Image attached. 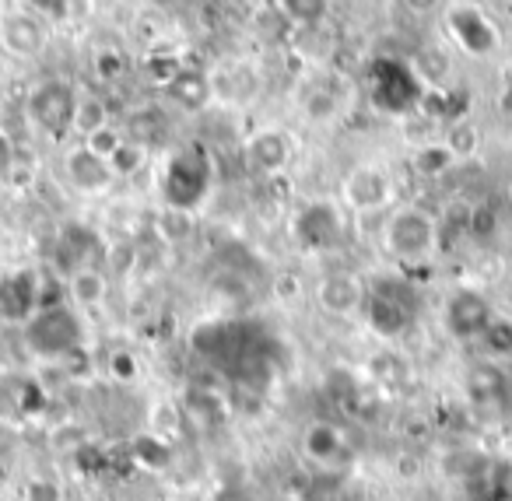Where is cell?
<instances>
[{
	"label": "cell",
	"instance_id": "1",
	"mask_svg": "<svg viewBox=\"0 0 512 501\" xmlns=\"http://www.w3.org/2000/svg\"><path fill=\"white\" fill-rule=\"evenodd\" d=\"M214 183V162L204 144H183L169 155L162 169V200L176 211H197Z\"/></svg>",
	"mask_w": 512,
	"mask_h": 501
},
{
	"label": "cell",
	"instance_id": "2",
	"mask_svg": "<svg viewBox=\"0 0 512 501\" xmlns=\"http://www.w3.org/2000/svg\"><path fill=\"white\" fill-rule=\"evenodd\" d=\"M25 344L43 361H67L71 354L85 351V319L71 305H43L25 323Z\"/></svg>",
	"mask_w": 512,
	"mask_h": 501
},
{
	"label": "cell",
	"instance_id": "3",
	"mask_svg": "<svg viewBox=\"0 0 512 501\" xmlns=\"http://www.w3.org/2000/svg\"><path fill=\"white\" fill-rule=\"evenodd\" d=\"M414 312H418V298L414 288L397 277H379L369 284V295L362 305V319L376 340H400L414 326Z\"/></svg>",
	"mask_w": 512,
	"mask_h": 501
},
{
	"label": "cell",
	"instance_id": "4",
	"mask_svg": "<svg viewBox=\"0 0 512 501\" xmlns=\"http://www.w3.org/2000/svg\"><path fill=\"white\" fill-rule=\"evenodd\" d=\"M365 88H369V102L379 109V113L390 116H404L411 109H421V99H425V81L418 78L407 60L397 57H376L365 71Z\"/></svg>",
	"mask_w": 512,
	"mask_h": 501
},
{
	"label": "cell",
	"instance_id": "5",
	"mask_svg": "<svg viewBox=\"0 0 512 501\" xmlns=\"http://www.w3.org/2000/svg\"><path fill=\"white\" fill-rule=\"evenodd\" d=\"M383 249L404 267H421L439 249V225L421 207H397L383 225Z\"/></svg>",
	"mask_w": 512,
	"mask_h": 501
},
{
	"label": "cell",
	"instance_id": "6",
	"mask_svg": "<svg viewBox=\"0 0 512 501\" xmlns=\"http://www.w3.org/2000/svg\"><path fill=\"white\" fill-rule=\"evenodd\" d=\"M442 25H446L449 39L460 46L467 57H491L498 50V29L488 18V11H481L470 0H453L446 11H442Z\"/></svg>",
	"mask_w": 512,
	"mask_h": 501
},
{
	"label": "cell",
	"instance_id": "7",
	"mask_svg": "<svg viewBox=\"0 0 512 501\" xmlns=\"http://www.w3.org/2000/svg\"><path fill=\"white\" fill-rule=\"evenodd\" d=\"M78 88L71 81H43L36 92L29 95L25 109H29V120L36 123L43 134L50 137H64L74 130V113H78Z\"/></svg>",
	"mask_w": 512,
	"mask_h": 501
},
{
	"label": "cell",
	"instance_id": "8",
	"mask_svg": "<svg viewBox=\"0 0 512 501\" xmlns=\"http://www.w3.org/2000/svg\"><path fill=\"white\" fill-rule=\"evenodd\" d=\"M292 239L306 253H330L344 239V214L334 200H309L295 211Z\"/></svg>",
	"mask_w": 512,
	"mask_h": 501
},
{
	"label": "cell",
	"instance_id": "9",
	"mask_svg": "<svg viewBox=\"0 0 512 501\" xmlns=\"http://www.w3.org/2000/svg\"><path fill=\"white\" fill-rule=\"evenodd\" d=\"M495 316L498 312H495V305H491V298L477 288H456V291H449L446 302H442V326H446L449 337L463 340V344L481 340Z\"/></svg>",
	"mask_w": 512,
	"mask_h": 501
},
{
	"label": "cell",
	"instance_id": "10",
	"mask_svg": "<svg viewBox=\"0 0 512 501\" xmlns=\"http://www.w3.org/2000/svg\"><path fill=\"white\" fill-rule=\"evenodd\" d=\"M242 158H246V169L253 172V176H264V179L281 176L295 158V141H292L288 130L264 127V130H256V134L246 141Z\"/></svg>",
	"mask_w": 512,
	"mask_h": 501
},
{
	"label": "cell",
	"instance_id": "11",
	"mask_svg": "<svg viewBox=\"0 0 512 501\" xmlns=\"http://www.w3.org/2000/svg\"><path fill=\"white\" fill-rule=\"evenodd\" d=\"M341 197L351 211H379L393 200V179L383 165L376 162H362L344 176Z\"/></svg>",
	"mask_w": 512,
	"mask_h": 501
},
{
	"label": "cell",
	"instance_id": "12",
	"mask_svg": "<svg viewBox=\"0 0 512 501\" xmlns=\"http://www.w3.org/2000/svg\"><path fill=\"white\" fill-rule=\"evenodd\" d=\"M39 298H43V277H39V270L18 267L0 277V319L29 323L39 312Z\"/></svg>",
	"mask_w": 512,
	"mask_h": 501
},
{
	"label": "cell",
	"instance_id": "13",
	"mask_svg": "<svg viewBox=\"0 0 512 501\" xmlns=\"http://www.w3.org/2000/svg\"><path fill=\"white\" fill-rule=\"evenodd\" d=\"M365 295H369V284L362 281L358 274L351 270H330L316 281V305H320L327 316H355L362 312Z\"/></svg>",
	"mask_w": 512,
	"mask_h": 501
},
{
	"label": "cell",
	"instance_id": "14",
	"mask_svg": "<svg viewBox=\"0 0 512 501\" xmlns=\"http://www.w3.org/2000/svg\"><path fill=\"white\" fill-rule=\"evenodd\" d=\"M302 452H306L309 463L323 466V470H341L355 459V449H351V438L344 435V428L327 421H313L302 431Z\"/></svg>",
	"mask_w": 512,
	"mask_h": 501
},
{
	"label": "cell",
	"instance_id": "15",
	"mask_svg": "<svg viewBox=\"0 0 512 501\" xmlns=\"http://www.w3.org/2000/svg\"><path fill=\"white\" fill-rule=\"evenodd\" d=\"M0 46L18 60H32L46 50V29L32 11H8L0 15Z\"/></svg>",
	"mask_w": 512,
	"mask_h": 501
},
{
	"label": "cell",
	"instance_id": "16",
	"mask_svg": "<svg viewBox=\"0 0 512 501\" xmlns=\"http://www.w3.org/2000/svg\"><path fill=\"white\" fill-rule=\"evenodd\" d=\"M64 176H67V183H71L74 190L88 193V197H95V193H106L109 186L116 183L109 162L95 155L88 144H78V148L67 151V155H64Z\"/></svg>",
	"mask_w": 512,
	"mask_h": 501
},
{
	"label": "cell",
	"instance_id": "17",
	"mask_svg": "<svg viewBox=\"0 0 512 501\" xmlns=\"http://www.w3.org/2000/svg\"><path fill=\"white\" fill-rule=\"evenodd\" d=\"M165 95L176 102L186 113H200L207 109V102L214 99V81L204 71H190V67H179L176 78L165 85Z\"/></svg>",
	"mask_w": 512,
	"mask_h": 501
},
{
	"label": "cell",
	"instance_id": "18",
	"mask_svg": "<svg viewBox=\"0 0 512 501\" xmlns=\"http://www.w3.org/2000/svg\"><path fill=\"white\" fill-rule=\"evenodd\" d=\"M95 246H99V235L85 225H64L60 228V239H57V263H64L67 277L81 267H95L92 256Z\"/></svg>",
	"mask_w": 512,
	"mask_h": 501
},
{
	"label": "cell",
	"instance_id": "19",
	"mask_svg": "<svg viewBox=\"0 0 512 501\" xmlns=\"http://www.w3.org/2000/svg\"><path fill=\"white\" fill-rule=\"evenodd\" d=\"M4 393H8V407L15 410L22 421H36V417H43L46 407H50V396H46V389L39 386V379H32V375H8V379H4Z\"/></svg>",
	"mask_w": 512,
	"mask_h": 501
},
{
	"label": "cell",
	"instance_id": "20",
	"mask_svg": "<svg viewBox=\"0 0 512 501\" xmlns=\"http://www.w3.org/2000/svg\"><path fill=\"white\" fill-rule=\"evenodd\" d=\"M67 295L78 309H99L109 295V281L99 267H81L67 277Z\"/></svg>",
	"mask_w": 512,
	"mask_h": 501
},
{
	"label": "cell",
	"instance_id": "21",
	"mask_svg": "<svg viewBox=\"0 0 512 501\" xmlns=\"http://www.w3.org/2000/svg\"><path fill=\"white\" fill-rule=\"evenodd\" d=\"M470 487H481L484 501H512V456L488 459L481 477L470 480Z\"/></svg>",
	"mask_w": 512,
	"mask_h": 501
},
{
	"label": "cell",
	"instance_id": "22",
	"mask_svg": "<svg viewBox=\"0 0 512 501\" xmlns=\"http://www.w3.org/2000/svg\"><path fill=\"white\" fill-rule=\"evenodd\" d=\"M130 459H134L137 466H144V470L162 473V470H169V463H172V442L144 431V435H137L134 445H130Z\"/></svg>",
	"mask_w": 512,
	"mask_h": 501
},
{
	"label": "cell",
	"instance_id": "23",
	"mask_svg": "<svg viewBox=\"0 0 512 501\" xmlns=\"http://www.w3.org/2000/svg\"><path fill=\"white\" fill-rule=\"evenodd\" d=\"M467 389L477 403H495L505 389V372L495 365V361H484V365H477L474 372H470Z\"/></svg>",
	"mask_w": 512,
	"mask_h": 501
},
{
	"label": "cell",
	"instance_id": "24",
	"mask_svg": "<svg viewBox=\"0 0 512 501\" xmlns=\"http://www.w3.org/2000/svg\"><path fill=\"white\" fill-rule=\"evenodd\" d=\"M102 127H109V106L99 95H81L78 113H74V134H81L88 141V137L99 134Z\"/></svg>",
	"mask_w": 512,
	"mask_h": 501
},
{
	"label": "cell",
	"instance_id": "25",
	"mask_svg": "<svg viewBox=\"0 0 512 501\" xmlns=\"http://www.w3.org/2000/svg\"><path fill=\"white\" fill-rule=\"evenodd\" d=\"M197 228V218L190 211H176V207H162V214L155 218V232L162 242H186Z\"/></svg>",
	"mask_w": 512,
	"mask_h": 501
},
{
	"label": "cell",
	"instance_id": "26",
	"mask_svg": "<svg viewBox=\"0 0 512 501\" xmlns=\"http://www.w3.org/2000/svg\"><path fill=\"white\" fill-rule=\"evenodd\" d=\"M449 148V155L460 162V158H474L477 148H481V130L474 127L470 120H453V127H449L446 141H442Z\"/></svg>",
	"mask_w": 512,
	"mask_h": 501
},
{
	"label": "cell",
	"instance_id": "27",
	"mask_svg": "<svg viewBox=\"0 0 512 501\" xmlns=\"http://www.w3.org/2000/svg\"><path fill=\"white\" fill-rule=\"evenodd\" d=\"M281 11L302 29H316L320 22H327L330 0H281Z\"/></svg>",
	"mask_w": 512,
	"mask_h": 501
},
{
	"label": "cell",
	"instance_id": "28",
	"mask_svg": "<svg viewBox=\"0 0 512 501\" xmlns=\"http://www.w3.org/2000/svg\"><path fill=\"white\" fill-rule=\"evenodd\" d=\"M106 372L113 382H120V386H134L137 379H141V358H137L130 347H113L106 358Z\"/></svg>",
	"mask_w": 512,
	"mask_h": 501
},
{
	"label": "cell",
	"instance_id": "29",
	"mask_svg": "<svg viewBox=\"0 0 512 501\" xmlns=\"http://www.w3.org/2000/svg\"><path fill=\"white\" fill-rule=\"evenodd\" d=\"M481 344H484V354H488L491 361L512 358V319H505V316L491 319V326L484 330Z\"/></svg>",
	"mask_w": 512,
	"mask_h": 501
},
{
	"label": "cell",
	"instance_id": "30",
	"mask_svg": "<svg viewBox=\"0 0 512 501\" xmlns=\"http://www.w3.org/2000/svg\"><path fill=\"white\" fill-rule=\"evenodd\" d=\"M144 162H148V151H144V144L137 141H123L120 148H116V155L109 158V169H113L116 179H127V176H137V172L144 169Z\"/></svg>",
	"mask_w": 512,
	"mask_h": 501
},
{
	"label": "cell",
	"instance_id": "31",
	"mask_svg": "<svg viewBox=\"0 0 512 501\" xmlns=\"http://www.w3.org/2000/svg\"><path fill=\"white\" fill-rule=\"evenodd\" d=\"M453 162L456 158L449 155L446 144H425V148L418 151V158H414L421 176H442L446 169H453Z\"/></svg>",
	"mask_w": 512,
	"mask_h": 501
},
{
	"label": "cell",
	"instance_id": "32",
	"mask_svg": "<svg viewBox=\"0 0 512 501\" xmlns=\"http://www.w3.org/2000/svg\"><path fill=\"white\" fill-rule=\"evenodd\" d=\"M22 501H64V484L53 477H29L22 484Z\"/></svg>",
	"mask_w": 512,
	"mask_h": 501
},
{
	"label": "cell",
	"instance_id": "33",
	"mask_svg": "<svg viewBox=\"0 0 512 501\" xmlns=\"http://www.w3.org/2000/svg\"><path fill=\"white\" fill-rule=\"evenodd\" d=\"M123 141H127V134H120V130H116L113 123H109V127H102L99 134H92V137H88L85 144L95 151V155H99V158H106V162H109V158L116 155V148H120Z\"/></svg>",
	"mask_w": 512,
	"mask_h": 501
},
{
	"label": "cell",
	"instance_id": "34",
	"mask_svg": "<svg viewBox=\"0 0 512 501\" xmlns=\"http://www.w3.org/2000/svg\"><path fill=\"white\" fill-rule=\"evenodd\" d=\"M337 113V99L330 92H320V88H316V92H309V99H306V116L309 120H330V116Z\"/></svg>",
	"mask_w": 512,
	"mask_h": 501
},
{
	"label": "cell",
	"instance_id": "35",
	"mask_svg": "<svg viewBox=\"0 0 512 501\" xmlns=\"http://www.w3.org/2000/svg\"><path fill=\"white\" fill-rule=\"evenodd\" d=\"M467 225L474 235H491V228H495V211H491V207H474Z\"/></svg>",
	"mask_w": 512,
	"mask_h": 501
},
{
	"label": "cell",
	"instance_id": "36",
	"mask_svg": "<svg viewBox=\"0 0 512 501\" xmlns=\"http://www.w3.org/2000/svg\"><path fill=\"white\" fill-rule=\"evenodd\" d=\"M18 162V151L15 144H11V137L0 130V176H11V169H15Z\"/></svg>",
	"mask_w": 512,
	"mask_h": 501
},
{
	"label": "cell",
	"instance_id": "37",
	"mask_svg": "<svg viewBox=\"0 0 512 501\" xmlns=\"http://www.w3.org/2000/svg\"><path fill=\"white\" fill-rule=\"evenodd\" d=\"M211 501H256V498H253V491H249V487L225 484V487H218V491H214Z\"/></svg>",
	"mask_w": 512,
	"mask_h": 501
},
{
	"label": "cell",
	"instance_id": "38",
	"mask_svg": "<svg viewBox=\"0 0 512 501\" xmlns=\"http://www.w3.org/2000/svg\"><path fill=\"white\" fill-rule=\"evenodd\" d=\"M32 4V15H64V4L67 0H29Z\"/></svg>",
	"mask_w": 512,
	"mask_h": 501
},
{
	"label": "cell",
	"instance_id": "39",
	"mask_svg": "<svg viewBox=\"0 0 512 501\" xmlns=\"http://www.w3.org/2000/svg\"><path fill=\"white\" fill-rule=\"evenodd\" d=\"M120 71H123V57H116V53H102V57H99V74H102V78H116Z\"/></svg>",
	"mask_w": 512,
	"mask_h": 501
},
{
	"label": "cell",
	"instance_id": "40",
	"mask_svg": "<svg viewBox=\"0 0 512 501\" xmlns=\"http://www.w3.org/2000/svg\"><path fill=\"white\" fill-rule=\"evenodd\" d=\"M404 4L414 11V15H425V11H432L435 4H439V0H404Z\"/></svg>",
	"mask_w": 512,
	"mask_h": 501
},
{
	"label": "cell",
	"instance_id": "41",
	"mask_svg": "<svg viewBox=\"0 0 512 501\" xmlns=\"http://www.w3.org/2000/svg\"><path fill=\"white\" fill-rule=\"evenodd\" d=\"M498 109H502V113H505V116H512V85H509V88H505V92H502V95H498Z\"/></svg>",
	"mask_w": 512,
	"mask_h": 501
},
{
	"label": "cell",
	"instance_id": "42",
	"mask_svg": "<svg viewBox=\"0 0 512 501\" xmlns=\"http://www.w3.org/2000/svg\"><path fill=\"white\" fill-rule=\"evenodd\" d=\"M109 501H120V498H109Z\"/></svg>",
	"mask_w": 512,
	"mask_h": 501
}]
</instances>
